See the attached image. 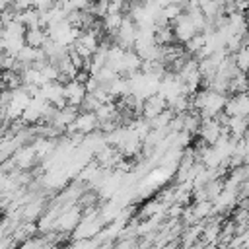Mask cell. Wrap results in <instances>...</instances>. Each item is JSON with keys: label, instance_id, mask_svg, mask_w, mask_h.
I'll return each mask as SVG.
<instances>
[{"label": "cell", "instance_id": "cell-14", "mask_svg": "<svg viewBox=\"0 0 249 249\" xmlns=\"http://www.w3.org/2000/svg\"><path fill=\"white\" fill-rule=\"evenodd\" d=\"M128 6H136V4H144V0H124Z\"/></svg>", "mask_w": 249, "mask_h": 249}, {"label": "cell", "instance_id": "cell-16", "mask_svg": "<svg viewBox=\"0 0 249 249\" xmlns=\"http://www.w3.org/2000/svg\"><path fill=\"white\" fill-rule=\"evenodd\" d=\"M243 18H245V27H247V31H249V12H247Z\"/></svg>", "mask_w": 249, "mask_h": 249}, {"label": "cell", "instance_id": "cell-1", "mask_svg": "<svg viewBox=\"0 0 249 249\" xmlns=\"http://www.w3.org/2000/svg\"><path fill=\"white\" fill-rule=\"evenodd\" d=\"M97 126H99V121H97V117H95V113H88V111H80L78 113V117L74 119V123L66 128V134H74V132H78V134H91L93 130H97Z\"/></svg>", "mask_w": 249, "mask_h": 249}, {"label": "cell", "instance_id": "cell-11", "mask_svg": "<svg viewBox=\"0 0 249 249\" xmlns=\"http://www.w3.org/2000/svg\"><path fill=\"white\" fill-rule=\"evenodd\" d=\"M160 14H161V16H163V19L171 25V23H173L181 14H183V8H179L177 4H167V6H163V8L160 10Z\"/></svg>", "mask_w": 249, "mask_h": 249}, {"label": "cell", "instance_id": "cell-15", "mask_svg": "<svg viewBox=\"0 0 249 249\" xmlns=\"http://www.w3.org/2000/svg\"><path fill=\"white\" fill-rule=\"evenodd\" d=\"M8 8V4H6V0H0V16L4 14V10Z\"/></svg>", "mask_w": 249, "mask_h": 249}, {"label": "cell", "instance_id": "cell-6", "mask_svg": "<svg viewBox=\"0 0 249 249\" xmlns=\"http://www.w3.org/2000/svg\"><path fill=\"white\" fill-rule=\"evenodd\" d=\"M249 88V78L245 72H237L235 76L230 78L228 82V93L230 95H235V93H245Z\"/></svg>", "mask_w": 249, "mask_h": 249}, {"label": "cell", "instance_id": "cell-17", "mask_svg": "<svg viewBox=\"0 0 249 249\" xmlns=\"http://www.w3.org/2000/svg\"><path fill=\"white\" fill-rule=\"evenodd\" d=\"M14 2H16V0H6V4H8V6H12Z\"/></svg>", "mask_w": 249, "mask_h": 249}, {"label": "cell", "instance_id": "cell-3", "mask_svg": "<svg viewBox=\"0 0 249 249\" xmlns=\"http://www.w3.org/2000/svg\"><path fill=\"white\" fill-rule=\"evenodd\" d=\"M165 109H167L165 97H163L161 93H154V95H150V97L144 99V105H142V119L150 121V119L158 117V115H160L161 111H165Z\"/></svg>", "mask_w": 249, "mask_h": 249}, {"label": "cell", "instance_id": "cell-13", "mask_svg": "<svg viewBox=\"0 0 249 249\" xmlns=\"http://www.w3.org/2000/svg\"><path fill=\"white\" fill-rule=\"evenodd\" d=\"M12 8H14L16 12H23V10H29V8H33V0H16V2L12 4Z\"/></svg>", "mask_w": 249, "mask_h": 249}, {"label": "cell", "instance_id": "cell-18", "mask_svg": "<svg viewBox=\"0 0 249 249\" xmlns=\"http://www.w3.org/2000/svg\"><path fill=\"white\" fill-rule=\"evenodd\" d=\"M245 95H247V97H249V88H247V91H245Z\"/></svg>", "mask_w": 249, "mask_h": 249}, {"label": "cell", "instance_id": "cell-2", "mask_svg": "<svg viewBox=\"0 0 249 249\" xmlns=\"http://www.w3.org/2000/svg\"><path fill=\"white\" fill-rule=\"evenodd\" d=\"M171 29H173V35H175V41L177 43H187L195 33H198L196 29H195V25H193V21H191V18L183 12L173 23H171Z\"/></svg>", "mask_w": 249, "mask_h": 249}, {"label": "cell", "instance_id": "cell-8", "mask_svg": "<svg viewBox=\"0 0 249 249\" xmlns=\"http://www.w3.org/2000/svg\"><path fill=\"white\" fill-rule=\"evenodd\" d=\"M41 212H43V202H41V200L25 202V204L21 206V218H23L25 222H33V220H37V218L41 216Z\"/></svg>", "mask_w": 249, "mask_h": 249}, {"label": "cell", "instance_id": "cell-4", "mask_svg": "<svg viewBox=\"0 0 249 249\" xmlns=\"http://www.w3.org/2000/svg\"><path fill=\"white\" fill-rule=\"evenodd\" d=\"M86 86L78 80H70L64 84V97H66V105H72V107H80L84 97H86Z\"/></svg>", "mask_w": 249, "mask_h": 249}, {"label": "cell", "instance_id": "cell-10", "mask_svg": "<svg viewBox=\"0 0 249 249\" xmlns=\"http://www.w3.org/2000/svg\"><path fill=\"white\" fill-rule=\"evenodd\" d=\"M204 43H206V35L204 33H195L187 43H185V53L187 54H191V56H195L202 47H204Z\"/></svg>", "mask_w": 249, "mask_h": 249}, {"label": "cell", "instance_id": "cell-9", "mask_svg": "<svg viewBox=\"0 0 249 249\" xmlns=\"http://www.w3.org/2000/svg\"><path fill=\"white\" fill-rule=\"evenodd\" d=\"M231 56H233V62H235L237 70L247 74L249 72V43L247 45H241Z\"/></svg>", "mask_w": 249, "mask_h": 249}, {"label": "cell", "instance_id": "cell-5", "mask_svg": "<svg viewBox=\"0 0 249 249\" xmlns=\"http://www.w3.org/2000/svg\"><path fill=\"white\" fill-rule=\"evenodd\" d=\"M25 45L27 47H33V49H43V45L47 43L49 35H47V29H41V27H33V29H25Z\"/></svg>", "mask_w": 249, "mask_h": 249}, {"label": "cell", "instance_id": "cell-7", "mask_svg": "<svg viewBox=\"0 0 249 249\" xmlns=\"http://www.w3.org/2000/svg\"><path fill=\"white\" fill-rule=\"evenodd\" d=\"M154 43L158 47H165V45H173L175 43V35L171 25H163V27H154Z\"/></svg>", "mask_w": 249, "mask_h": 249}, {"label": "cell", "instance_id": "cell-12", "mask_svg": "<svg viewBox=\"0 0 249 249\" xmlns=\"http://www.w3.org/2000/svg\"><path fill=\"white\" fill-rule=\"evenodd\" d=\"M54 2H56V0H33V8L39 10V12H45V10L53 8Z\"/></svg>", "mask_w": 249, "mask_h": 249}]
</instances>
